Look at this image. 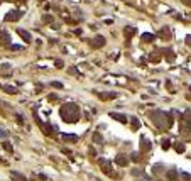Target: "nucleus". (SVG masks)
<instances>
[{"label": "nucleus", "instance_id": "obj_10", "mask_svg": "<svg viewBox=\"0 0 191 181\" xmlns=\"http://www.w3.org/2000/svg\"><path fill=\"white\" fill-rule=\"evenodd\" d=\"M4 147H5V149H7L8 152H12V151H14V149H12V146L8 144V142H4Z\"/></svg>", "mask_w": 191, "mask_h": 181}, {"label": "nucleus", "instance_id": "obj_1", "mask_svg": "<svg viewBox=\"0 0 191 181\" xmlns=\"http://www.w3.org/2000/svg\"><path fill=\"white\" fill-rule=\"evenodd\" d=\"M17 32H19V34H21L22 37H24V41H27V42H29V41H31V34H27V32H25V31H24V29H19Z\"/></svg>", "mask_w": 191, "mask_h": 181}, {"label": "nucleus", "instance_id": "obj_5", "mask_svg": "<svg viewBox=\"0 0 191 181\" xmlns=\"http://www.w3.org/2000/svg\"><path fill=\"white\" fill-rule=\"evenodd\" d=\"M19 15H21V12H15V14H8V15H7V20H12V19H19Z\"/></svg>", "mask_w": 191, "mask_h": 181}, {"label": "nucleus", "instance_id": "obj_15", "mask_svg": "<svg viewBox=\"0 0 191 181\" xmlns=\"http://www.w3.org/2000/svg\"><path fill=\"white\" fill-rule=\"evenodd\" d=\"M186 42H188V44L191 46V36H188V37H186Z\"/></svg>", "mask_w": 191, "mask_h": 181}, {"label": "nucleus", "instance_id": "obj_14", "mask_svg": "<svg viewBox=\"0 0 191 181\" xmlns=\"http://www.w3.org/2000/svg\"><path fill=\"white\" fill-rule=\"evenodd\" d=\"M163 147H164V149H167V147H169V142H167V141H166V142H163Z\"/></svg>", "mask_w": 191, "mask_h": 181}, {"label": "nucleus", "instance_id": "obj_4", "mask_svg": "<svg viewBox=\"0 0 191 181\" xmlns=\"http://www.w3.org/2000/svg\"><path fill=\"white\" fill-rule=\"evenodd\" d=\"M2 90H4V92H7V93H15V92H17L14 86H2Z\"/></svg>", "mask_w": 191, "mask_h": 181}, {"label": "nucleus", "instance_id": "obj_7", "mask_svg": "<svg viewBox=\"0 0 191 181\" xmlns=\"http://www.w3.org/2000/svg\"><path fill=\"white\" fill-rule=\"evenodd\" d=\"M112 117H113V119H117V120H120V122H125V120H127L125 117H122V115H117V113H112Z\"/></svg>", "mask_w": 191, "mask_h": 181}, {"label": "nucleus", "instance_id": "obj_9", "mask_svg": "<svg viewBox=\"0 0 191 181\" xmlns=\"http://www.w3.org/2000/svg\"><path fill=\"white\" fill-rule=\"evenodd\" d=\"M103 42H105V41H103L102 37H98V39H95V46H103Z\"/></svg>", "mask_w": 191, "mask_h": 181}, {"label": "nucleus", "instance_id": "obj_11", "mask_svg": "<svg viewBox=\"0 0 191 181\" xmlns=\"http://www.w3.org/2000/svg\"><path fill=\"white\" fill-rule=\"evenodd\" d=\"M117 162H120V164L123 162V164H125V162H127V159H125V157H122V156H118V157H117Z\"/></svg>", "mask_w": 191, "mask_h": 181}, {"label": "nucleus", "instance_id": "obj_13", "mask_svg": "<svg viewBox=\"0 0 191 181\" xmlns=\"http://www.w3.org/2000/svg\"><path fill=\"white\" fill-rule=\"evenodd\" d=\"M176 149H178V151H184V146L179 144V146H176Z\"/></svg>", "mask_w": 191, "mask_h": 181}, {"label": "nucleus", "instance_id": "obj_6", "mask_svg": "<svg viewBox=\"0 0 191 181\" xmlns=\"http://www.w3.org/2000/svg\"><path fill=\"white\" fill-rule=\"evenodd\" d=\"M142 39L144 41H154V34H144Z\"/></svg>", "mask_w": 191, "mask_h": 181}, {"label": "nucleus", "instance_id": "obj_12", "mask_svg": "<svg viewBox=\"0 0 191 181\" xmlns=\"http://www.w3.org/2000/svg\"><path fill=\"white\" fill-rule=\"evenodd\" d=\"M53 86H56V88H63V85L59 83V81H53Z\"/></svg>", "mask_w": 191, "mask_h": 181}, {"label": "nucleus", "instance_id": "obj_2", "mask_svg": "<svg viewBox=\"0 0 191 181\" xmlns=\"http://www.w3.org/2000/svg\"><path fill=\"white\" fill-rule=\"evenodd\" d=\"M61 137L64 139V141H73V142H74V141H78V137H76V135H68V134H63Z\"/></svg>", "mask_w": 191, "mask_h": 181}, {"label": "nucleus", "instance_id": "obj_8", "mask_svg": "<svg viewBox=\"0 0 191 181\" xmlns=\"http://www.w3.org/2000/svg\"><path fill=\"white\" fill-rule=\"evenodd\" d=\"M169 181H176V171H169Z\"/></svg>", "mask_w": 191, "mask_h": 181}, {"label": "nucleus", "instance_id": "obj_3", "mask_svg": "<svg viewBox=\"0 0 191 181\" xmlns=\"http://www.w3.org/2000/svg\"><path fill=\"white\" fill-rule=\"evenodd\" d=\"M100 97H102L103 100H108V98H115V93H102Z\"/></svg>", "mask_w": 191, "mask_h": 181}]
</instances>
